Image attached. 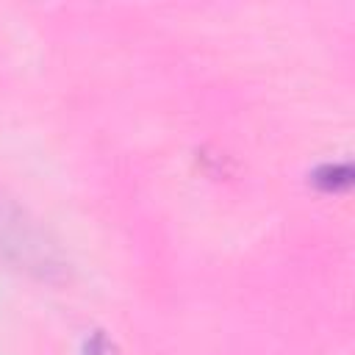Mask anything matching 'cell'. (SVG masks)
<instances>
[{
	"label": "cell",
	"instance_id": "6da1fadb",
	"mask_svg": "<svg viewBox=\"0 0 355 355\" xmlns=\"http://www.w3.org/2000/svg\"><path fill=\"white\" fill-rule=\"evenodd\" d=\"M308 183L324 194H341L355 183V169L349 161H324L308 172Z\"/></svg>",
	"mask_w": 355,
	"mask_h": 355
},
{
	"label": "cell",
	"instance_id": "7a4b0ae2",
	"mask_svg": "<svg viewBox=\"0 0 355 355\" xmlns=\"http://www.w3.org/2000/svg\"><path fill=\"white\" fill-rule=\"evenodd\" d=\"M80 355H122L119 344L105 333V330H89L86 338L80 341Z\"/></svg>",
	"mask_w": 355,
	"mask_h": 355
}]
</instances>
